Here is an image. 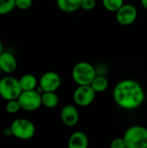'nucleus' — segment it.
<instances>
[{"label": "nucleus", "mask_w": 147, "mask_h": 148, "mask_svg": "<svg viewBox=\"0 0 147 148\" xmlns=\"http://www.w3.org/2000/svg\"><path fill=\"white\" fill-rule=\"evenodd\" d=\"M113 99L123 109L133 110L139 108L145 101V91L139 82L126 79L120 81L113 88Z\"/></svg>", "instance_id": "nucleus-1"}, {"label": "nucleus", "mask_w": 147, "mask_h": 148, "mask_svg": "<svg viewBox=\"0 0 147 148\" xmlns=\"http://www.w3.org/2000/svg\"><path fill=\"white\" fill-rule=\"evenodd\" d=\"M97 76L94 67L88 62H80L72 70V77L78 86H90Z\"/></svg>", "instance_id": "nucleus-2"}, {"label": "nucleus", "mask_w": 147, "mask_h": 148, "mask_svg": "<svg viewBox=\"0 0 147 148\" xmlns=\"http://www.w3.org/2000/svg\"><path fill=\"white\" fill-rule=\"evenodd\" d=\"M123 139L127 148H147V128L133 125L126 130Z\"/></svg>", "instance_id": "nucleus-3"}, {"label": "nucleus", "mask_w": 147, "mask_h": 148, "mask_svg": "<svg viewBox=\"0 0 147 148\" xmlns=\"http://www.w3.org/2000/svg\"><path fill=\"white\" fill-rule=\"evenodd\" d=\"M19 81L12 76H4L0 80V96L7 101L17 100L22 94Z\"/></svg>", "instance_id": "nucleus-4"}, {"label": "nucleus", "mask_w": 147, "mask_h": 148, "mask_svg": "<svg viewBox=\"0 0 147 148\" xmlns=\"http://www.w3.org/2000/svg\"><path fill=\"white\" fill-rule=\"evenodd\" d=\"M10 127L11 128L12 136L22 140H30L36 134V127L34 123L27 119H16L12 121Z\"/></svg>", "instance_id": "nucleus-5"}, {"label": "nucleus", "mask_w": 147, "mask_h": 148, "mask_svg": "<svg viewBox=\"0 0 147 148\" xmlns=\"http://www.w3.org/2000/svg\"><path fill=\"white\" fill-rule=\"evenodd\" d=\"M17 100L21 109L28 112L36 111L42 105V94L37 92V90L22 92Z\"/></svg>", "instance_id": "nucleus-6"}, {"label": "nucleus", "mask_w": 147, "mask_h": 148, "mask_svg": "<svg viewBox=\"0 0 147 148\" xmlns=\"http://www.w3.org/2000/svg\"><path fill=\"white\" fill-rule=\"evenodd\" d=\"M62 80L60 75L54 71H48L44 73L39 81V88L37 92L40 94L45 92H56L60 88Z\"/></svg>", "instance_id": "nucleus-7"}, {"label": "nucleus", "mask_w": 147, "mask_h": 148, "mask_svg": "<svg viewBox=\"0 0 147 148\" xmlns=\"http://www.w3.org/2000/svg\"><path fill=\"white\" fill-rule=\"evenodd\" d=\"M96 93L91 86H78L73 95L75 103L80 107H88L94 101Z\"/></svg>", "instance_id": "nucleus-8"}, {"label": "nucleus", "mask_w": 147, "mask_h": 148, "mask_svg": "<svg viewBox=\"0 0 147 148\" xmlns=\"http://www.w3.org/2000/svg\"><path fill=\"white\" fill-rule=\"evenodd\" d=\"M138 17V10L136 7L131 3H124V5L116 12L117 22L124 26L133 24Z\"/></svg>", "instance_id": "nucleus-9"}, {"label": "nucleus", "mask_w": 147, "mask_h": 148, "mask_svg": "<svg viewBox=\"0 0 147 148\" xmlns=\"http://www.w3.org/2000/svg\"><path fill=\"white\" fill-rule=\"evenodd\" d=\"M80 119L78 109L74 105H66L61 111V120L62 123L68 127H73L77 125Z\"/></svg>", "instance_id": "nucleus-10"}, {"label": "nucleus", "mask_w": 147, "mask_h": 148, "mask_svg": "<svg viewBox=\"0 0 147 148\" xmlns=\"http://www.w3.org/2000/svg\"><path fill=\"white\" fill-rule=\"evenodd\" d=\"M17 68V62L13 54L10 52H3L0 56V69L2 72L6 74L13 73Z\"/></svg>", "instance_id": "nucleus-11"}, {"label": "nucleus", "mask_w": 147, "mask_h": 148, "mask_svg": "<svg viewBox=\"0 0 147 148\" xmlns=\"http://www.w3.org/2000/svg\"><path fill=\"white\" fill-rule=\"evenodd\" d=\"M88 138L84 132L77 131L71 134L68 141V148H88Z\"/></svg>", "instance_id": "nucleus-12"}, {"label": "nucleus", "mask_w": 147, "mask_h": 148, "mask_svg": "<svg viewBox=\"0 0 147 148\" xmlns=\"http://www.w3.org/2000/svg\"><path fill=\"white\" fill-rule=\"evenodd\" d=\"M18 81L23 92L36 90L37 86V80L35 75L31 74H25L22 75Z\"/></svg>", "instance_id": "nucleus-13"}, {"label": "nucleus", "mask_w": 147, "mask_h": 148, "mask_svg": "<svg viewBox=\"0 0 147 148\" xmlns=\"http://www.w3.org/2000/svg\"><path fill=\"white\" fill-rule=\"evenodd\" d=\"M56 3L62 11L67 13L75 12L81 8V0H58Z\"/></svg>", "instance_id": "nucleus-14"}, {"label": "nucleus", "mask_w": 147, "mask_h": 148, "mask_svg": "<svg viewBox=\"0 0 147 148\" xmlns=\"http://www.w3.org/2000/svg\"><path fill=\"white\" fill-rule=\"evenodd\" d=\"M42 103L48 108H55L59 104V97L55 92H45L42 94Z\"/></svg>", "instance_id": "nucleus-15"}, {"label": "nucleus", "mask_w": 147, "mask_h": 148, "mask_svg": "<svg viewBox=\"0 0 147 148\" xmlns=\"http://www.w3.org/2000/svg\"><path fill=\"white\" fill-rule=\"evenodd\" d=\"M90 86L96 94L102 93V92L106 91L107 88H108V81L105 76H98L97 75Z\"/></svg>", "instance_id": "nucleus-16"}, {"label": "nucleus", "mask_w": 147, "mask_h": 148, "mask_svg": "<svg viewBox=\"0 0 147 148\" xmlns=\"http://www.w3.org/2000/svg\"><path fill=\"white\" fill-rule=\"evenodd\" d=\"M102 3L105 9H107L109 11L116 13L124 5L125 3L122 0H103Z\"/></svg>", "instance_id": "nucleus-17"}, {"label": "nucleus", "mask_w": 147, "mask_h": 148, "mask_svg": "<svg viewBox=\"0 0 147 148\" xmlns=\"http://www.w3.org/2000/svg\"><path fill=\"white\" fill-rule=\"evenodd\" d=\"M16 8L15 0H0V15L11 12Z\"/></svg>", "instance_id": "nucleus-18"}, {"label": "nucleus", "mask_w": 147, "mask_h": 148, "mask_svg": "<svg viewBox=\"0 0 147 148\" xmlns=\"http://www.w3.org/2000/svg\"><path fill=\"white\" fill-rule=\"evenodd\" d=\"M5 109H6L7 113H9V114H16L21 109L18 100H13V101H7L6 106H5Z\"/></svg>", "instance_id": "nucleus-19"}, {"label": "nucleus", "mask_w": 147, "mask_h": 148, "mask_svg": "<svg viewBox=\"0 0 147 148\" xmlns=\"http://www.w3.org/2000/svg\"><path fill=\"white\" fill-rule=\"evenodd\" d=\"M15 1H16V8H18L23 10L29 9L33 3L31 0H15Z\"/></svg>", "instance_id": "nucleus-20"}, {"label": "nucleus", "mask_w": 147, "mask_h": 148, "mask_svg": "<svg viewBox=\"0 0 147 148\" xmlns=\"http://www.w3.org/2000/svg\"><path fill=\"white\" fill-rule=\"evenodd\" d=\"M110 148H127L126 142L122 138H115L110 143Z\"/></svg>", "instance_id": "nucleus-21"}, {"label": "nucleus", "mask_w": 147, "mask_h": 148, "mask_svg": "<svg viewBox=\"0 0 147 148\" xmlns=\"http://www.w3.org/2000/svg\"><path fill=\"white\" fill-rule=\"evenodd\" d=\"M96 2L94 0H81V8L85 10H91L94 9Z\"/></svg>", "instance_id": "nucleus-22"}, {"label": "nucleus", "mask_w": 147, "mask_h": 148, "mask_svg": "<svg viewBox=\"0 0 147 148\" xmlns=\"http://www.w3.org/2000/svg\"><path fill=\"white\" fill-rule=\"evenodd\" d=\"M3 134L5 136H7V137L11 136V135H12V132H11V128H10V127L4 128V129H3Z\"/></svg>", "instance_id": "nucleus-23"}, {"label": "nucleus", "mask_w": 147, "mask_h": 148, "mask_svg": "<svg viewBox=\"0 0 147 148\" xmlns=\"http://www.w3.org/2000/svg\"><path fill=\"white\" fill-rule=\"evenodd\" d=\"M4 51H3V43H2V42H1V40H0V56L3 53Z\"/></svg>", "instance_id": "nucleus-24"}, {"label": "nucleus", "mask_w": 147, "mask_h": 148, "mask_svg": "<svg viewBox=\"0 0 147 148\" xmlns=\"http://www.w3.org/2000/svg\"><path fill=\"white\" fill-rule=\"evenodd\" d=\"M141 4L143 5V7H144L145 9H146L147 10V0H142V1H141Z\"/></svg>", "instance_id": "nucleus-25"}, {"label": "nucleus", "mask_w": 147, "mask_h": 148, "mask_svg": "<svg viewBox=\"0 0 147 148\" xmlns=\"http://www.w3.org/2000/svg\"><path fill=\"white\" fill-rule=\"evenodd\" d=\"M2 73V70H1V69H0V74Z\"/></svg>", "instance_id": "nucleus-26"}]
</instances>
